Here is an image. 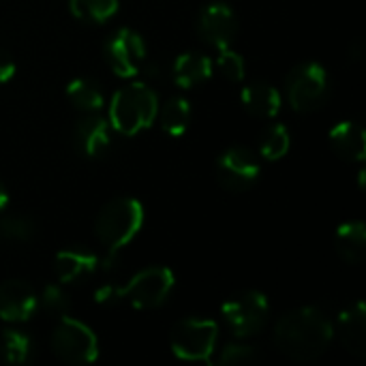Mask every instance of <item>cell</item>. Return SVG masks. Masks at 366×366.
<instances>
[{
	"mask_svg": "<svg viewBox=\"0 0 366 366\" xmlns=\"http://www.w3.org/2000/svg\"><path fill=\"white\" fill-rule=\"evenodd\" d=\"M335 337L332 322L322 309L300 307L281 317L274 328V347L296 362H311L326 354Z\"/></svg>",
	"mask_w": 366,
	"mask_h": 366,
	"instance_id": "obj_1",
	"label": "cell"
},
{
	"mask_svg": "<svg viewBox=\"0 0 366 366\" xmlns=\"http://www.w3.org/2000/svg\"><path fill=\"white\" fill-rule=\"evenodd\" d=\"M159 99L144 81H133L120 88L109 101V124L116 133L133 137L157 120Z\"/></svg>",
	"mask_w": 366,
	"mask_h": 366,
	"instance_id": "obj_2",
	"label": "cell"
},
{
	"mask_svg": "<svg viewBox=\"0 0 366 366\" xmlns=\"http://www.w3.org/2000/svg\"><path fill=\"white\" fill-rule=\"evenodd\" d=\"M144 225V206L133 197L109 199L94 219V236L107 255H118Z\"/></svg>",
	"mask_w": 366,
	"mask_h": 366,
	"instance_id": "obj_3",
	"label": "cell"
},
{
	"mask_svg": "<svg viewBox=\"0 0 366 366\" xmlns=\"http://www.w3.org/2000/svg\"><path fill=\"white\" fill-rule=\"evenodd\" d=\"M330 94L328 71L320 62H300L285 77V97L292 109L309 114L320 109Z\"/></svg>",
	"mask_w": 366,
	"mask_h": 366,
	"instance_id": "obj_4",
	"label": "cell"
},
{
	"mask_svg": "<svg viewBox=\"0 0 366 366\" xmlns=\"http://www.w3.org/2000/svg\"><path fill=\"white\" fill-rule=\"evenodd\" d=\"M219 328L212 320L184 317L169 335V345L176 358L187 362H208L217 350Z\"/></svg>",
	"mask_w": 366,
	"mask_h": 366,
	"instance_id": "obj_5",
	"label": "cell"
},
{
	"mask_svg": "<svg viewBox=\"0 0 366 366\" xmlns=\"http://www.w3.org/2000/svg\"><path fill=\"white\" fill-rule=\"evenodd\" d=\"M51 352L66 365H90L99 358V339L90 326L62 315L51 330Z\"/></svg>",
	"mask_w": 366,
	"mask_h": 366,
	"instance_id": "obj_6",
	"label": "cell"
},
{
	"mask_svg": "<svg viewBox=\"0 0 366 366\" xmlns=\"http://www.w3.org/2000/svg\"><path fill=\"white\" fill-rule=\"evenodd\" d=\"M221 315L234 337L249 339L266 328L270 317V305L262 292L249 290L225 300L221 307Z\"/></svg>",
	"mask_w": 366,
	"mask_h": 366,
	"instance_id": "obj_7",
	"label": "cell"
},
{
	"mask_svg": "<svg viewBox=\"0 0 366 366\" xmlns=\"http://www.w3.org/2000/svg\"><path fill=\"white\" fill-rule=\"evenodd\" d=\"M176 285L174 272L165 266H150L131 277L124 285V300L142 311L159 309L167 302Z\"/></svg>",
	"mask_w": 366,
	"mask_h": 366,
	"instance_id": "obj_8",
	"label": "cell"
},
{
	"mask_svg": "<svg viewBox=\"0 0 366 366\" xmlns=\"http://www.w3.org/2000/svg\"><path fill=\"white\" fill-rule=\"evenodd\" d=\"M259 157L242 146L227 148L217 161V182L229 193H244L259 180Z\"/></svg>",
	"mask_w": 366,
	"mask_h": 366,
	"instance_id": "obj_9",
	"label": "cell"
},
{
	"mask_svg": "<svg viewBox=\"0 0 366 366\" xmlns=\"http://www.w3.org/2000/svg\"><path fill=\"white\" fill-rule=\"evenodd\" d=\"M103 56L118 77H133L146 62V43L131 28H118L103 43Z\"/></svg>",
	"mask_w": 366,
	"mask_h": 366,
	"instance_id": "obj_10",
	"label": "cell"
},
{
	"mask_svg": "<svg viewBox=\"0 0 366 366\" xmlns=\"http://www.w3.org/2000/svg\"><path fill=\"white\" fill-rule=\"evenodd\" d=\"M197 34L204 43L223 49L238 34V17L227 2H210L197 15Z\"/></svg>",
	"mask_w": 366,
	"mask_h": 366,
	"instance_id": "obj_11",
	"label": "cell"
},
{
	"mask_svg": "<svg viewBox=\"0 0 366 366\" xmlns=\"http://www.w3.org/2000/svg\"><path fill=\"white\" fill-rule=\"evenodd\" d=\"M112 131L114 129L109 120H105L97 112L86 114L84 118L77 120L73 129V144L79 150V154H84L86 159H101L112 148V142H114Z\"/></svg>",
	"mask_w": 366,
	"mask_h": 366,
	"instance_id": "obj_12",
	"label": "cell"
},
{
	"mask_svg": "<svg viewBox=\"0 0 366 366\" xmlns=\"http://www.w3.org/2000/svg\"><path fill=\"white\" fill-rule=\"evenodd\" d=\"M39 307L36 292L19 279H9L0 283V320L6 324L28 322Z\"/></svg>",
	"mask_w": 366,
	"mask_h": 366,
	"instance_id": "obj_13",
	"label": "cell"
},
{
	"mask_svg": "<svg viewBox=\"0 0 366 366\" xmlns=\"http://www.w3.org/2000/svg\"><path fill=\"white\" fill-rule=\"evenodd\" d=\"M101 268V259L86 247L62 249L54 257V272L60 283H81Z\"/></svg>",
	"mask_w": 366,
	"mask_h": 366,
	"instance_id": "obj_14",
	"label": "cell"
},
{
	"mask_svg": "<svg viewBox=\"0 0 366 366\" xmlns=\"http://www.w3.org/2000/svg\"><path fill=\"white\" fill-rule=\"evenodd\" d=\"M341 345L354 358L366 356V309L362 300H356L347 309H343L337 317V326H332Z\"/></svg>",
	"mask_w": 366,
	"mask_h": 366,
	"instance_id": "obj_15",
	"label": "cell"
},
{
	"mask_svg": "<svg viewBox=\"0 0 366 366\" xmlns=\"http://www.w3.org/2000/svg\"><path fill=\"white\" fill-rule=\"evenodd\" d=\"M332 150L345 159V161H356L362 163L366 157V135L365 129L354 122V120H341L339 124L332 127L328 133Z\"/></svg>",
	"mask_w": 366,
	"mask_h": 366,
	"instance_id": "obj_16",
	"label": "cell"
},
{
	"mask_svg": "<svg viewBox=\"0 0 366 366\" xmlns=\"http://www.w3.org/2000/svg\"><path fill=\"white\" fill-rule=\"evenodd\" d=\"M242 107L255 118H274L283 105L281 92L266 81H251L240 92Z\"/></svg>",
	"mask_w": 366,
	"mask_h": 366,
	"instance_id": "obj_17",
	"label": "cell"
},
{
	"mask_svg": "<svg viewBox=\"0 0 366 366\" xmlns=\"http://www.w3.org/2000/svg\"><path fill=\"white\" fill-rule=\"evenodd\" d=\"M212 77V60L199 51H184L172 64V79L180 88L202 86Z\"/></svg>",
	"mask_w": 366,
	"mask_h": 366,
	"instance_id": "obj_18",
	"label": "cell"
},
{
	"mask_svg": "<svg viewBox=\"0 0 366 366\" xmlns=\"http://www.w3.org/2000/svg\"><path fill=\"white\" fill-rule=\"evenodd\" d=\"M335 247L345 264H362L366 253V227L362 221H347L337 229Z\"/></svg>",
	"mask_w": 366,
	"mask_h": 366,
	"instance_id": "obj_19",
	"label": "cell"
},
{
	"mask_svg": "<svg viewBox=\"0 0 366 366\" xmlns=\"http://www.w3.org/2000/svg\"><path fill=\"white\" fill-rule=\"evenodd\" d=\"M157 118L161 122V131L169 137H180L189 122H191V105L182 97H172L163 103V107L157 112Z\"/></svg>",
	"mask_w": 366,
	"mask_h": 366,
	"instance_id": "obj_20",
	"label": "cell"
},
{
	"mask_svg": "<svg viewBox=\"0 0 366 366\" xmlns=\"http://www.w3.org/2000/svg\"><path fill=\"white\" fill-rule=\"evenodd\" d=\"M34 354V343L32 339L17 330V328H6L0 332V358L9 365H26Z\"/></svg>",
	"mask_w": 366,
	"mask_h": 366,
	"instance_id": "obj_21",
	"label": "cell"
},
{
	"mask_svg": "<svg viewBox=\"0 0 366 366\" xmlns=\"http://www.w3.org/2000/svg\"><path fill=\"white\" fill-rule=\"evenodd\" d=\"M66 99L71 101L73 107H77L79 112H86V114L99 112L105 103V97H103V90L99 88V84L92 79H81V77L69 81Z\"/></svg>",
	"mask_w": 366,
	"mask_h": 366,
	"instance_id": "obj_22",
	"label": "cell"
},
{
	"mask_svg": "<svg viewBox=\"0 0 366 366\" xmlns=\"http://www.w3.org/2000/svg\"><path fill=\"white\" fill-rule=\"evenodd\" d=\"M69 11L86 24H103L118 13V0H69Z\"/></svg>",
	"mask_w": 366,
	"mask_h": 366,
	"instance_id": "obj_23",
	"label": "cell"
},
{
	"mask_svg": "<svg viewBox=\"0 0 366 366\" xmlns=\"http://www.w3.org/2000/svg\"><path fill=\"white\" fill-rule=\"evenodd\" d=\"M290 131L285 129V124H272L264 131L262 142H259V154L266 161H279L290 152Z\"/></svg>",
	"mask_w": 366,
	"mask_h": 366,
	"instance_id": "obj_24",
	"label": "cell"
},
{
	"mask_svg": "<svg viewBox=\"0 0 366 366\" xmlns=\"http://www.w3.org/2000/svg\"><path fill=\"white\" fill-rule=\"evenodd\" d=\"M34 232V223L28 217L9 214L0 219V242H30Z\"/></svg>",
	"mask_w": 366,
	"mask_h": 366,
	"instance_id": "obj_25",
	"label": "cell"
},
{
	"mask_svg": "<svg viewBox=\"0 0 366 366\" xmlns=\"http://www.w3.org/2000/svg\"><path fill=\"white\" fill-rule=\"evenodd\" d=\"M39 298V305L45 313L49 315H56V317H62L69 313V307H71V300H69V294L64 292L62 283H47L43 290H41V296Z\"/></svg>",
	"mask_w": 366,
	"mask_h": 366,
	"instance_id": "obj_26",
	"label": "cell"
},
{
	"mask_svg": "<svg viewBox=\"0 0 366 366\" xmlns=\"http://www.w3.org/2000/svg\"><path fill=\"white\" fill-rule=\"evenodd\" d=\"M217 69L221 71V75L229 81H242L244 79V73H247V64H244V58L229 47H223L219 49V56H217Z\"/></svg>",
	"mask_w": 366,
	"mask_h": 366,
	"instance_id": "obj_27",
	"label": "cell"
},
{
	"mask_svg": "<svg viewBox=\"0 0 366 366\" xmlns=\"http://www.w3.org/2000/svg\"><path fill=\"white\" fill-rule=\"evenodd\" d=\"M255 358V350L247 343H229L219 354V365H244Z\"/></svg>",
	"mask_w": 366,
	"mask_h": 366,
	"instance_id": "obj_28",
	"label": "cell"
},
{
	"mask_svg": "<svg viewBox=\"0 0 366 366\" xmlns=\"http://www.w3.org/2000/svg\"><path fill=\"white\" fill-rule=\"evenodd\" d=\"M94 302L101 305V307H116V305L124 302V285L105 283V285L97 287V292H94Z\"/></svg>",
	"mask_w": 366,
	"mask_h": 366,
	"instance_id": "obj_29",
	"label": "cell"
},
{
	"mask_svg": "<svg viewBox=\"0 0 366 366\" xmlns=\"http://www.w3.org/2000/svg\"><path fill=\"white\" fill-rule=\"evenodd\" d=\"M15 60H13V56L6 51V49H2L0 47V84H6V81H11L13 79V75H15Z\"/></svg>",
	"mask_w": 366,
	"mask_h": 366,
	"instance_id": "obj_30",
	"label": "cell"
},
{
	"mask_svg": "<svg viewBox=\"0 0 366 366\" xmlns=\"http://www.w3.org/2000/svg\"><path fill=\"white\" fill-rule=\"evenodd\" d=\"M9 206V193H6V189H4V184L0 182V212L4 210Z\"/></svg>",
	"mask_w": 366,
	"mask_h": 366,
	"instance_id": "obj_31",
	"label": "cell"
},
{
	"mask_svg": "<svg viewBox=\"0 0 366 366\" xmlns=\"http://www.w3.org/2000/svg\"><path fill=\"white\" fill-rule=\"evenodd\" d=\"M350 56H352L354 60H360V56H362V43H360V41H358V43H356V47L350 51Z\"/></svg>",
	"mask_w": 366,
	"mask_h": 366,
	"instance_id": "obj_32",
	"label": "cell"
}]
</instances>
